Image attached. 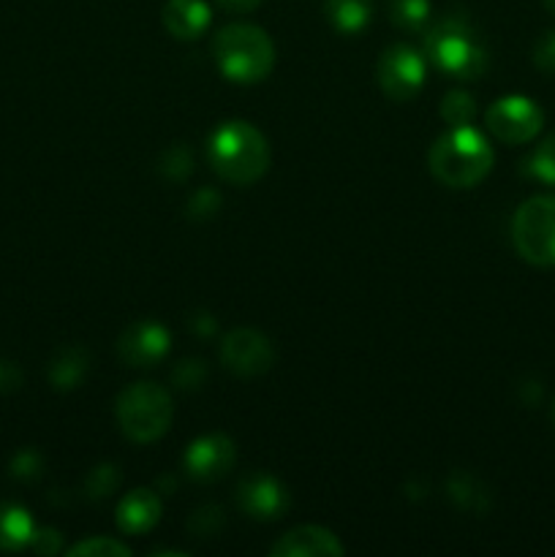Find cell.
<instances>
[{
	"instance_id": "obj_1",
	"label": "cell",
	"mask_w": 555,
	"mask_h": 557,
	"mask_svg": "<svg viewBox=\"0 0 555 557\" xmlns=\"http://www.w3.org/2000/svg\"><path fill=\"white\" fill-rule=\"evenodd\" d=\"M210 163L232 185H254L270 169V145L264 134L245 120H226L210 136Z\"/></svg>"
},
{
	"instance_id": "obj_2",
	"label": "cell",
	"mask_w": 555,
	"mask_h": 557,
	"mask_svg": "<svg viewBox=\"0 0 555 557\" xmlns=\"http://www.w3.org/2000/svg\"><path fill=\"white\" fill-rule=\"evenodd\" d=\"M493 147L471 125L446 131L428 152V166L433 177L446 188L466 190L482 183L493 169Z\"/></svg>"
},
{
	"instance_id": "obj_3",
	"label": "cell",
	"mask_w": 555,
	"mask_h": 557,
	"mask_svg": "<svg viewBox=\"0 0 555 557\" xmlns=\"http://www.w3.org/2000/svg\"><path fill=\"white\" fill-rule=\"evenodd\" d=\"M212 54L221 74L237 85H256L267 79L275 65L272 38L259 25H248V22H234L218 30Z\"/></svg>"
},
{
	"instance_id": "obj_4",
	"label": "cell",
	"mask_w": 555,
	"mask_h": 557,
	"mask_svg": "<svg viewBox=\"0 0 555 557\" xmlns=\"http://www.w3.org/2000/svg\"><path fill=\"white\" fill-rule=\"evenodd\" d=\"M424 54L444 74L462 82L479 79L488 65V52L462 16H444L435 22L424 36Z\"/></svg>"
},
{
	"instance_id": "obj_5",
	"label": "cell",
	"mask_w": 555,
	"mask_h": 557,
	"mask_svg": "<svg viewBox=\"0 0 555 557\" xmlns=\"http://www.w3.org/2000/svg\"><path fill=\"white\" fill-rule=\"evenodd\" d=\"M114 413H118V424L125 438L134 444H152L172 424L174 406L163 386L152 381H136L128 389L120 392Z\"/></svg>"
},
{
	"instance_id": "obj_6",
	"label": "cell",
	"mask_w": 555,
	"mask_h": 557,
	"mask_svg": "<svg viewBox=\"0 0 555 557\" xmlns=\"http://www.w3.org/2000/svg\"><path fill=\"white\" fill-rule=\"evenodd\" d=\"M511 239L528 264L555 267V196H533L511 218Z\"/></svg>"
},
{
	"instance_id": "obj_7",
	"label": "cell",
	"mask_w": 555,
	"mask_h": 557,
	"mask_svg": "<svg viewBox=\"0 0 555 557\" xmlns=\"http://www.w3.org/2000/svg\"><path fill=\"white\" fill-rule=\"evenodd\" d=\"M424 71H428L424 54H419L408 44H395V47L384 49L375 74H379V85L384 96H390L397 103H406L422 90Z\"/></svg>"
},
{
	"instance_id": "obj_8",
	"label": "cell",
	"mask_w": 555,
	"mask_h": 557,
	"mask_svg": "<svg viewBox=\"0 0 555 557\" xmlns=\"http://www.w3.org/2000/svg\"><path fill=\"white\" fill-rule=\"evenodd\" d=\"M488 131L504 145H526L542 131L544 112L526 96L498 98L484 114Z\"/></svg>"
},
{
	"instance_id": "obj_9",
	"label": "cell",
	"mask_w": 555,
	"mask_h": 557,
	"mask_svg": "<svg viewBox=\"0 0 555 557\" xmlns=\"http://www.w3.org/2000/svg\"><path fill=\"white\" fill-rule=\"evenodd\" d=\"M221 362L229 373L243 375H261L275 362V351L264 332L259 330H234L223 337L221 343Z\"/></svg>"
},
{
	"instance_id": "obj_10",
	"label": "cell",
	"mask_w": 555,
	"mask_h": 557,
	"mask_svg": "<svg viewBox=\"0 0 555 557\" xmlns=\"http://www.w3.org/2000/svg\"><path fill=\"white\" fill-rule=\"evenodd\" d=\"M288 490L270 473H250L237 487V506L245 517L259 522L281 520L288 511Z\"/></svg>"
},
{
	"instance_id": "obj_11",
	"label": "cell",
	"mask_w": 555,
	"mask_h": 557,
	"mask_svg": "<svg viewBox=\"0 0 555 557\" xmlns=\"http://www.w3.org/2000/svg\"><path fill=\"white\" fill-rule=\"evenodd\" d=\"M234 462H237V446H234L232 438H226L221 433L196 438L194 444H188L183 457V466L188 471V476L205 484L226 476Z\"/></svg>"
},
{
	"instance_id": "obj_12",
	"label": "cell",
	"mask_w": 555,
	"mask_h": 557,
	"mask_svg": "<svg viewBox=\"0 0 555 557\" xmlns=\"http://www.w3.org/2000/svg\"><path fill=\"white\" fill-rule=\"evenodd\" d=\"M172 348V335L158 321H136L120 335L118 357L131 368L158 364Z\"/></svg>"
},
{
	"instance_id": "obj_13",
	"label": "cell",
	"mask_w": 555,
	"mask_h": 557,
	"mask_svg": "<svg viewBox=\"0 0 555 557\" xmlns=\"http://www.w3.org/2000/svg\"><path fill=\"white\" fill-rule=\"evenodd\" d=\"M346 553L335 533L321 525H299L270 547L275 557H337Z\"/></svg>"
},
{
	"instance_id": "obj_14",
	"label": "cell",
	"mask_w": 555,
	"mask_h": 557,
	"mask_svg": "<svg viewBox=\"0 0 555 557\" xmlns=\"http://www.w3.org/2000/svg\"><path fill=\"white\" fill-rule=\"evenodd\" d=\"M161 520V498L152 490H131L118 506V528L128 536H145Z\"/></svg>"
},
{
	"instance_id": "obj_15",
	"label": "cell",
	"mask_w": 555,
	"mask_h": 557,
	"mask_svg": "<svg viewBox=\"0 0 555 557\" xmlns=\"http://www.w3.org/2000/svg\"><path fill=\"white\" fill-rule=\"evenodd\" d=\"M212 11L207 0H166L163 5V27L177 41H194L210 27Z\"/></svg>"
},
{
	"instance_id": "obj_16",
	"label": "cell",
	"mask_w": 555,
	"mask_h": 557,
	"mask_svg": "<svg viewBox=\"0 0 555 557\" xmlns=\"http://www.w3.org/2000/svg\"><path fill=\"white\" fill-rule=\"evenodd\" d=\"M36 533L30 511L16 504H0V553H20L30 547Z\"/></svg>"
},
{
	"instance_id": "obj_17",
	"label": "cell",
	"mask_w": 555,
	"mask_h": 557,
	"mask_svg": "<svg viewBox=\"0 0 555 557\" xmlns=\"http://www.w3.org/2000/svg\"><path fill=\"white\" fill-rule=\"evenodd\" d=\"M90 373V357H87L85 348H63L60 354H54V359L49 362V384L58 392H71L82 384Z\"/></svg>"
},
{
	"instance_id": "obj_18",
	"label": "cell",
	"mask_w": 555,
	"mask_h": 557,
	"mask_svg": "<svg viewBox=\"0 0 555 557\" xmlns=\"http://www.w3.org/2000/svg\"><path fill=\"white\" fill-rule=\"evenodd\" d=\"M330 25L343 36H357L373 20V0H324Z\"/></svg>"
},
{
	"instance_id": "obj_19",
	"label": "cell",
	"mask_w": 555,
	"mask_h": 557,
	"mask_svg": "<svg viewBox=\"0 0 555 557\" xmlns=\"http://www.w3.org/2000/svg\"><path fill=\"white\" fill-rule=\"evenodd\" d=\"M390 20L403 30H419L430 20V0H386Z\"/></svg>"
},
{
	"instance_id": "obj_20",
	"label": "cell",
	"mask_w": 555,
	"mask_h": 557,
	"mask_svg": "<svg viewBox=\"0 0 555 557\" xmlns=\"http://www.w3.org/2000/svg\"><path fill=\"white\" fill-rule=\"evenodd\" d=\"M473 114H477V101L466 90L446 92L444 101H441V117H444V123H449V128L468 125L473 120Z\"/></svg>"
},
{
	"instance_id": "obj_21",
	"label": "cell",
	"mask_w": 555,
	"mask_h": 557,
	"mask_svg": "<svg viewBox=\"0 0 555 557\" xmlns=\"http://www.w3.org/2000/svg\"><path fill=\"white\" fill-rule=\"evenodd\" d=\"M120 484V471L112 462H103V466H96L85 479V495L92 500H101L107 495H112Z\"/></svg>"
},
{
	"instance_id": "obj_22",
	"label": "cell",
	"mask_w": 555,
	"mask_h": 557,
	"mask_svg": "<svg viewBox=\"0 0 555 557\" xmlns=\"http://www.w3.org/2000/svg\"><path fill=\"white\" fill-rule=\"evenodd\" d=\"M71 557H125L131 555L128 544L118 542V539H109V536H92L85 539V542L74 544L69 549Z\"/></svg>"
},
{
	"instance_id": "obj_23",
	"label": "cell",
	"mask_w": 555,
	"mask_h": 557,
	"mask_svg": "<svg viewBox=\"0 0 555 557\" xmlns=\"http://www.w3.org/2000/svg\"><path fill=\"white\" fill-rule=\"evenodd\" d=\"M528 172L542 183L555 185V134H550L542 145L533 150L531 161H528Z\"/></svg>"
},
{
	"instance_id": "obj_24",
	"label": "cell",
	"mask_w": 555,
	"mask_h": 557,
	"mask_svg": "<svg viewBox=\"0 0 555 557\" xmlns=\"http://www.w3.org/2000/svg\"><path fill=\"white\" fill-rule=\"evenodd\" d=\"M158 166H161V172L166 174L169 180H183V177H188L190 169H194V158H190V152L185 150L183 145H174L163 152V158Z\"/></svg>"
},
{
	"instance_id": "obj_25",
	"label": "cell",
	"mask_w": 555,
	"mask_h": 557,
	"mask_svg": "<svg viewBox=\"0 0 555 557\" xmlns=\"http://www.w3.org/2000/svg\"><path fill=\"white\" fill-rule=\"evenodd\" d=\"M205 375H207V368L201 359H183V362L174 368L172 379L177 389L190 392V389H199V386L205 384Z\"/></svg>"
},
{
	"instance_id": "obj_26",
	"label": "cell",
	"mask_w": 555,
	"mask_h": 557,
	"mask_svg": "<svg viewBox=\"0 0 555 557\" xmlns=\"http://www.w3.org/2000/svg\"><path fill=\"white\" fill-rule=\"evenodd\" d=\"M188 528L201 539L215 536L223 528V511L218 509V506H201V509L188 520Z\"/></svg>"
},
{
	"instance_id": "obj_27",
	"label": "cell",
	"mask_w": 555,
	"mask_h": 557,
	"mask_svg": "<svg viewBox=\"0 0 555 557\" xmlns=\"http://www.w3.org/2000/svg\"><path fill=\"white\" fill-rule=\"evenodd\" d=\"M44 471V457L36 449H22L20 455L11 460V476L20 479V482H33V479L41 476Z\"/></svg>"
},
{
	"instance_id": "obj_28",
	"label": "cell",
	"mask_w": 555,
	"mask_h": 557,
	"mask_svg": "<svg viewBox=\"0 0 555 557\" xmlns=\"http://www.w3.org/2000/svg\"><path fill=\"white\" fill-rule=\"evenodd\" d=\"M218 207H221V196L212 188L196 190L188 201V212L194 218H212L218 212Z\"/></svg>"
},
{
	"instance_id": "obj_29",
	"label": "cell",
	"mask_w": 555,
	"mask_h": 557,
	"mask_svg": "<svg viewBox=\"0 0 555 557\" xmlns=\"http://www.w3.org/2000/svg\"><path fill=\"white\" fill-rule=\"evenodd\" d=\"M30 549L38 555H58L63 549V536L54 528H36L30 539Z\"/></svg>"
},
{
	"instance_id": "obj_30",
	"label": "cell",
	"mask_w": 555,
	"mask_h": 557,
	"mask_svg": "<svg viewBox=\"0 0 555 557\" xmlns=\"http://www.w3.org/2000/svg\"><path fill=\"white\" fill-rule=\"evenodd\" d=\"M533 63H536V69L555 74V30L544 33L536 41V47H533Z\"/></svg>"
},
{
	"instance_id": "obj_31",
	"label": "cell",
	"mask_w": 555,
	"mask_h": 557,
	"mask_svg": "<svg viewBox=\"0 0 555 557\" xmlns=\"http://www.w3.org/2000/svg\"><path fill=\"white\" fill-rule=\"evenodd\" d=\"M22 386V373L14 362L0 359V395H11Z\"/></svg>"
},
{
	"instance_id": "obj_32",
	"label": "cell",
	"mask_w": 555,
	"mask_h": 557,
	"mask_svg": "<svg viewBox=\"0 0 555 557\" xmlns=\"http://www.w3.org/2000/svg\"><path fill=\"white\" fill-rule=\"evenodd\" d=\"M223 11H232V14H248V11L259 9L264 0H215Z\"/></svg>"
},
{
	"instance_id": "obj_33",
	"label": "cell",
	"mask_w": 555,
	"mask_h": 557,
	"mask_svg": "<svg viewBox=\"0 0 555 557\" xmlns=\"http://www.w3.org/2000/svg\"><path fill=\"white\" fill-rule=\"evenodd\" d=\"M190 326H194L196 335H201V337L212 335V332H215V321H212L210 315H201V319H194V324H190Z\"/></svg>"
},
{
	"instance_id": "obj_34",
	"label": "cell",
	"mask_w": 555,
	"mask_h": 557,
	"mask_svg": "<svg viewBox=\"0 0 555 557\" xmlns=\"http://www.w3.org/2000/svg\"><path fill=\"white\" fill-rule=\"evenodd\" d=\"M542 3H544V9L550 11V14H555V0H542Z\"/></svg>"
},
{
	"instance_id": "obj_35",
	"label": "cell",
	"mask_w": 555,
	"mask_h": 557,
	"mask_svg": "<svg viewBox=\"0 0 555 557\" xmlns=\"http://www.w3.org/2000/svg\"><path fill=\"white\" fill-rule=\"evenodd\" d=\"M553 419H555V400H553Z\"/></svg>"
}]
</instances>
